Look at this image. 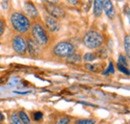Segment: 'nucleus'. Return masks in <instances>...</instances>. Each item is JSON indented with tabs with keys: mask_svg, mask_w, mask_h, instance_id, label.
I'll use <instances>...</instances> for the list:
<instances>
[{
	"mask_svg": "<svg viewBox=\"0 0 130 124\" xmlns=\"http://www.w3.org/2000/svg\"><path fill=\"white\" fill-rule=\"evenodd\" d=\"M31 36L32 39L39 46H47L49 43V35L41 23L35 22L31 25Z\"/></svg>",
	"mask_w": 130,
	"mask_h": 124,
	"instance_id": "f03ea898",
	"label": "nucleus"
},
{
	"mask_svg": "<svg viewBox=\"0 0 130 124\" xmlns=\"http://www.w3.org/2000/svg\"><path fill=\"white\" fill-rule=\"evenodd\" d=\"M9 121H10V124H22L20 118H19V116H18V114L15 113V112H13V113L10 114Z\"/></svg>",
	"mask_w": 130,
	"mask_h": 124,
	"instance_id": "dca6fc26",
	"label": "nucleus"
},
{
	"mask_svg": "<svg viewBox=\"0 0 130 124\" xmlns=\"http://www.w3.org/2000/svg\"><path fill=\"white\" fill-rule=\"evenodd\" d=\"M103 3V11L105 12V14L107 15L108 18L110 19H113L115 17V9H114V6L112 4L111 1H108V0H105V1H102Z\"/></svg>",
	"mask_w": 130,
	"mask_h": 124,
	"instance_id": "9d476101",
	"label": "nucleus"
},
{
	"mask_svg": "<svg viewBox=\"0 0 130 124\" xmlns=\"http://www.w3.org/2000/svg\"><path fill=\"white\" fill-rule=\"evenodd\" d=\"M117 68H118V70H120L122 73H124V74H126V75H129V70H128L127 67H124V66H122V65H120V64H117Z\"/></svg>",
	"mask_w": 130,
	"mask_h": 124,
	"instance_id": "5701e85b",
	"label": "nucleus"
},
{
	"mask_svg": "<svg viewBox=\"0 0 130 124\" xmlns=\"http://www.w3.org/2000/svg\"><path fill=\"white\" fill-rule=\"evenodd\" d=\"M18 116H19V118H20L22 124H31V120H30L29 116L26 114V112H24V111H19V112H18Z\"/></svg>",
	"mask_w": 130,
	"mask_h": 124,
	"instance_id": "ddd939ff",
	"label": "nucleus"
},
{
	"mask_svg": "<svg viewBox=\"0 0 130 124\" xmlns=\"http://www.w3.org/2000/svg\"><path fill=\"white\" fill-rule=\"evenodd\" d=\"M25 40H26L27 52L33 57L39 56V54H40V46L33 40L32 38H28V39H25Z\"/></svg>",
	"mask_w": 130,
	"mask_h": 124,
	"instance_id": "6e6552de",
	"label": "nucleus"
},
{
	"mask_svg": "<svg viewBox=\"0 0 130 124\" xmlns=\"http://www.w3.org/2000/svg\"><path fill=\"white\" fill-rule=\"evenodd\" d=\"M44 22H45V25L50 32H58L60 30L61 25L57 19H55V18L49 15H46L44 16Z\"/></svg>",
	"mask_w": 130,
	"mask_h": 124,
	"instance_id": "0eeeda50",
	"label": "nucleus"
},
{
	"mask_svg": "<svg viewBox=\"0 0 130 124\" xmlns=\"http://www.w3.org/2000/svg\"><path fill=\"white\" fill-rule=\"evenodd\" d=\"M82 59L86 62H91V61H93V60L96 59V55H95V53L88 52V53H85V54L83 55Z\"/></svg>",
	"mask_w": 130,
	"mask_h": 124,
	"instance_id": "a211bd4d",
	"label": "nucleus"
},
{
	"mask_svg": "<svg viewBox=\"0 0 130 124\" xmlns=\"http://www.w3.org/2000/svg\"><path fill=\"white\" fill-rule=\"evenodd\" d=\"M67 3L71 4V5H76V4H78V1L77 0H69V1H67Z\"/></svg>",
	"mask_w": 130,
	"mask_h": 124,
	"instance_id": "393cba45",
	"label": "nucleus"
},
{
	"mask_svg": "<svg viewBox=\"0 0 130 124\" xmlns=\"http://www.w3.org/2000/svg\"><path fill=\"white\" fill-rule=\"evenodd\" d=\"M10 23L14 30L18 33H26L31 27V22L25 14L19 11H14L10 14Z\"/></svg>",
	"mask_w": 130,
	"mask_h": 124,
	"instance_id": "f257e3e1",
	"label": "nucleus"
},
{
	"mask_svg": "<svg viewBox=\"0 0 130 124\" xmlns=\"http://www.w3.org/2000/svg\"><path fill=\"white\" fill-rule=\"evenodd\" d=\"M2 121H4V115H3V113H1V111H0V122H2Z\"/></svg>",
	"mask_w": 130,
	"mask_h": 124,
	"instance_id": "a878e982",
	"label": "nucleus"
},
{
	"mask_svg": "<svg viewBox=\"0 0 130 124\" xmlns=\"http://www.w3.org/2000/svg\"><path fill=\"white\" fill-rule=\"evenodd\" d=\"M3 32H4V23L0 18V36L3 34Z\"/></svg>",
	"mask_w": 130,
	"mask_h": 124,
	"instance_id": "b1692460",
	"label": "nucleus"
},
{
	"mask_svg": "<svg viewBox=\"0 0 130 124\" xmlns=\"http://www.w3.org/2000/svg\"><path fill=\"white\" fill-rule=\"evenodd\" d=\"M103 13V3L100 0H96L93 4V14L95 17H100Z\"/></svg>",
	"mask_w": 130,
	"mask_h": 124,
	"instance_id": "9b49d317",
	"label": "nucleus"
},
{
	"mask_svg": "<svg viewBox=\"0 0 130 124\" xmlns=\"http://www.w3.org/2000/svg\"><path fill=\"white\" fill-rule=\"evenodd\" d=\"M124 49H125V52H126V57L127 59H129L130 57V37L129 35H125L124 37Z\"/></svg>",
	"mask_w": 130,
	"mask_h": 124,
	"instance_id": "4468645a",
	"label": "nucleus"
},
{
	"mask_svg": "<svg viewBox=\"0 0 130 124\" xmlns=\"http://www.w3.org/2000/svg\"><path fill=\"white\" fill-rule=\"evenodd\" d=\"M114 72H115V70H114V65L112 62H110V63H109V66H108L107 70L104 72V74H105V75H107V74H112Z\"/></svg>",
	"mask_w": 130,
	"mask_h": 124,
	"instance_id": "4be33fe9",
	"label": "nucleus"
},
{
	"mask_svg": "<svg viewBox=\"0 0 130 124\" xmlns=\"http://www.w3.org/2000/svg\"><path fill=\"white\" fill-rule=\"evenodd\" d=\"M12 48L16 53L20 55H24L27 52L25 38L21 35H15L12 39Z\"/></svg>",
	"mask_w": 130,
	"mask_h": 124,
	"instance_id": "423d86ee",
	"label": "nucleus"
},
{
	"mask_svg": "<svg viewBox=\"0 0 130 124\" xmlns=\"http://www.w3.org/2000/svg\"><path fill=\"white\" fill-rule=\"evenodd\" d=\"M96 123V119H92V118H82L76 120L75 124H95Z\"/></svg>",
	"mask_w": 130,
	"mask_h": 124,
	"instance_id": "f3484780",
	"label": "nucleus"
},
{
	"mask_svg": "<svg viewBox=\"0 0 130 124\" xmlns=\"http://www.w3.org/2000/svg\"><path fill=\"white\" fill-rule=\"evenodd\" d=\"M87 68L90 70V71H93V72H100L103 68V65L100 64V63H96V64H87Z\"/></svg>",
	"mask_w": 130,
	"mask_h": 124,
	"instance_id": "2eb2a0df",
	"label": "nucleus"
},
{
	"mask_svg": "<svg viewBox=\"0 0 130 124\" xmlns=\"http://www.w3.org/2000/svg\"><path fill=\"white\" fill-rule=\"evenodd\" d=\"M33 118L35 121H40L42 118H43V113L40 112V111H36L33 113Z\"/></svg>",
	"mask_w": 130,
	"mask_h": 124,
	"instance_id": "412c9836",
	"label": "nucleus"
},
{
	"mask_svg": "<svg viewBox=\"0 0 130 124\" xmlns=\"http://www.w3.org/2000/svg\"><path fill=\"white\" fill-rule=\"evenodd\" d=\"M82 60L81 55L79 53H73L72 55H70L69 57H67V61L70 62V63H73V64H76V63H80Z\"/></svg>",
	"mask_w": 130,
	"mask_h": 124,
	"instance_id": "f8f14e48",
	"label": "nucleus"
},
{
	"mask_svg": "<svg viewBox=\"0 0 130 124\" xmlns=\"http://www.w3.org/2000/svg\"><path fill=\"white\" fill-rule=\"evenodd\" d=\"M73 53H75V47L69 41L58 42L53 47V54L60 58H67Z\"/></svg>",
	"mask_w": 130,
	"mask_h": 124,
	"instance_id": "20e7f679",
	"label": "nucleus"
},
{
	"mask_svg": "<svg viewBox=\"0 0 130 124\" xmlns=\"http://www.w3.org/2000/svg\"><path fill=\"white\" fill-rule=\"evenodd\" d=\"M104 42L103 35L95 30H90L87 33H85L83 37V43L86 47L89 49H97L99 47L102 46Z\"/></svg>",
	"mask_w": 130,
	"mask_h": 124,
	"instance_id": "7ed1b4c3",
	"label": "nucleus"
},
{
	"mask_svg": "<svg viewBox=\"0 0 130 124\" xmlns=\"http://www.w3.org/2000/svg\"><path fill=\"white\" fill-rule=\"evenodd\" d=\"M24 10H25L27 16H29L32 19H36L38 17V15H39L37 8L35 7V5L33 4L32 2H30V1H27V2L24 3Z\"/></svg>",
	"mask_w": 130,
	"mask_h": 124,
	"instance_id": "1a4fd4ad",
	"label": "nucleus"
},
{
	"mask_svg": "<svg viewBox=\"0 0 130 124\" xmlns=\"http://www.w3.org/2000/svg\"><path fill=\"white\" fill-rule=\"evenodd\" d=\"M69 122H70V117H68V116H62V117H60L56 121V124H68Z\"/></svg>",
	"mask_w": 130,
	"mask_h": 124,
	"instance_id": "aec40b11",
	"label": "nucleus"
},
{
	"mask_svg": "<svg viewBox=\"0 0 130 124\" xmlns=\"http://www.w3.org/2000/svg\"><path fill=\"white\" fill-rule=\"evenodd\" d=\"M45 10L49 14V16L55 19H60V18L65 17L64 10L60 6H58L56 3H53L51 1H47V3L45 4Z\"/></svg>",
	"mask_w": 130,
	"mask_h": 124,
	"instance_id": "39448f33",
	"label": "nucleus"
},
{
	"mask_svg": "<svg viewBox=\"0 0 130 124\" xmlns=\"http://www.w3.org/2000/svg\"><path fill=\"white\" fill-rule=\"evenodd\" d=\"M118 64H120V65H122L124 67L127 66V58L123 54H120L119 55V57H118Z\"/></svg>",
	"mask_w": 130,
	"mask_h": 124,
	"instance_id": "6ab92c4d",
	"label": "nucleus"
}]
</instances>
